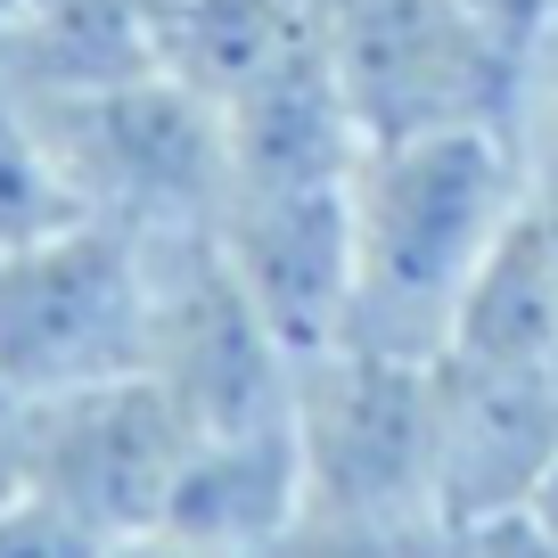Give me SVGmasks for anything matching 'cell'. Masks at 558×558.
Returning a JSON list of instances; mask_svg holds the SVG:
<instances>
[{
  "mask_svg": "<svg viewBox=\"0 0 558 558\" xmlns=\"http://www.w3.org/2000/svg\"><path fill=\"white\" fill-rule=\"evenodd\" d=\"M148 9L165 74H181L214 107L313 50V0H148Z\"/></svg>",
  "mask_w": 558,
  "mask_h": 558,
  "instance_id": "7c38bea8",
  "label": "cell"
},
{
  "mask_svg": "<svg viewBox=\"0 0 558 558\" xmlns=\"http://www.w3.org/2000/svg\"><path fill=\"white\" fill-rule=\"evenodd\" d=\"M214 246L246 279L288 353H329L353 304V181H288V190H230Z\"/></svg>",
  "mask_w": 558,
  "mask_h": 558,
  "instance_id": "ba28073f",
  "label": "cell"
},
{
  "mask_svg": "<svg viewBox=\"0 0 558 558\" xmlns=\"http://www.w3.org/2000/svg\"><path fill=\"white\" fill-rule=\"evenodd\" d=\"M50 140L74 206L132 239H197L222 222L230 197V140L222 107L197 99L181 74L83 90V99H25Z\"/></svg>",
  "mask_w": 558,
  "mask_h": 558,
  "instance_id": "3957f363",
  "label": "cell"
},
{
  "mask_svg": "<svg viewBox=\"0 0 558 558\" xmlns=\"http://www.w3.org/2000/svg\"><path fill=\"white\" fill-rule=\"evenodd\" d=\"M157 9L148 0H50L9 50H0V90L17 99H83V90L157 74Z\"/></svg>",
  "mask_w": 558,
  "mask_h": 558,
  "instance_id": "8fae6325",
  "label": "cell"
},
{
  "mask_svg": "<svg viewBox=\"0 0 558 558\" xmlns=\"http://www.w3.org/2000/svg\"><path fill=\"white\" fill-rule=\"evenodd\" d=\"M157 246V296H148V353L140 369L173 395V411L197 436H230V427H263V418L296 411V353L246 296V279L214 246L197 239H148Z\"/></svg>",
  "mask_w": 558,
  "mask_h": 558,
  "instance_id": "8992f818",
  "label": "cell"
},
{
  "mask_svg": "<svg viewBox=\"0 0 558 558\" xmlns=\"http://www.w3.org/2000/svg\"><path fill=\"white\" fill-rule=\"evenodd\" d=\"M34 493V452H25V402L0 395V509Z\"/></svg>",
  "mask_w": 558,
  "mask_h": 558,
  "instance_id": "ac0fdd59",
  "label": "cell"
},
{
  "mask_svg": "<svg viewBox=\"0 0 558 558\" xmlns=\"http://www.w3.org/2000/svg\"><path fill=\"white\" fill-rule=\"evenodd\" d=\"M74 214H83V206H74L66 173H58L34 107H25L17 90H0V255H17V246L66 230Z\"/></svg>",
  "mask_w": 558,
  "mask_h": 558,
  "instance_id": "5bb4252c",
  "label": "cell"
},
{
  "mask_svg": "<svg viewBox=\"0 0 558 558\" xmlns=\"http://www.w3.org/2000/svg\"><path fill=\"white\" fill-rule=\"evenodd\" d=\"M436 534H395V525H353V518H320L304 509L279 542H263L255 558H427Z\"/></svg>",
  "mask_w": 558,
  "mask_h": 558,
  "instance_id": "9a60e30c",
  "label": "cell"
},
{
  "mask_svg": "<svg viewBox=\"0 0 558 558\" xmlns=\"http://www.w3.org/2000/svg\"><path fill=\"white\" fill-rule=\"evenodd\" d=\"M525 525H534V534H542V550L558 558V460L542 469V485L525 493Z\"/></svg>",
  "mask_w": 558,
  "mask_h": 558,
  "instance_id": "44dd1931",
  "label": "cell"
},
{
  "mask_svg": "<svg viewBox=\"0 0 558 558\" xmlns=\"http://www.w3.org/2000/svg\"><path fill=\"white\" fill-rule=\"evenodd\" d=\"M518 132H418L378 140L353 165V304L337 345H378L436 362L452 345V320L469 279L501 246V230L525 214Z\"/></svg>",
  "mask_w": 558,
  "mask_h": 558,
  "instance_id": "6da1fadb",
  "label": "cell"
},
{
  "mask_svg": "<svg viewBox=\"0 0 558 558\" xmlns=\"http://www.w3.org/2000/svg\"><path fill=\"white\" fill-rule=\"evenodd\" d=\"M190 444H197V427L173 411V395L148 369L74 386V395H50V402H25L34 493L58 501L74 525H90L99 542L140 534V525L165 518Z\"/></svg>",
  "mask_w": 558,
  "mask_h": 558,
  "instance_id": "52a82bcc",
  "label": "cell"
},
{
  "mask_svg": "<svg viewBox=\"0 0 558 558\" xmlns=\"http://www.w3.org/2000/svg\"><path fill=\"white\" fill-rule=\"evenodd\" d=\"M41 9H50V0H0V50H9V41H17L25 25L41 17Z\"/></svg>",
  "mask_w": 558,
  "mask_h": 558,
  "instance_id": "7402d4cb",
  "label": "cell"
},
{
  "mask_svg": "<svg viewBox=\"0 0 558 558\" xmlns=\"http://www.w3.org/2000/svg\"><path fill=\"white\" fill-rule=\"evenodd\" d=\"M444 353H476V362H558V222L525 197V214L501 230L485 271L469 279Z\"/></svg>",
  "mask_w": 558,
  "mask_h": 558,
  "instance_id": "4fadbf2b",
  "label": "cell"
},
{
  "mask_svg": "<svg viewBox=\"0 0 558 558\" xmlns=\"http://www.w3.org/2000/svg\"><path fill=\"white\" fill-rule=\"evenodd\" d=\"M107 542L90 525H74L58 501L41 493H17V501L0 509V558H99Z\"/></svg>",
  "mask_w": 558,
  "mask_h": 558,
  "instance_id": "e0dca14e",
  "label": "cell"
},
{
  "mask_svg": "<svg viewBox=\"0 0 558 558\" xmlns=\"http://www.w3.org/2000/svg\"><path fill=\"white\" fill-rule=\"evenodd\" d=\"M320 58L362 148L418 132H518L534 41L476 0H313Z\"/></svg>",
  "mask_w": 558,
  "mask_h": 558,
  "instance_id": "7a4b0ae2",
  "label": "cell"
},
{
  "mask_svg": "<svg viewBox=\"0 0 558 558\" xmlns=\"http://www.w3.org/2000/svg\"><path fill=\"white\" fill-rule=\"evenodd\" d=\"M304 509L395 534H436V362L378 345H329L296 362Z\"/></svg>",
  "mask_w": 558,
  "mask_h": 558,
  "instance_id": "277c9868",
  "label": "cell"
},
{
  "mask_svg": "<svg viewBox=\"0 0 558 558\" xmlns=\"http://www.w3.org/2000/svg\"><path fill=\"white\" fill-rule=\"evenodd\" d=\"M558 460V378L534 362L436 353V485L444 525L509 518Z\"/></svg>",
  "mask_w": 558,
  "mask_h": 558,
  "instance_id": "9c48e42d",
  "label": "cell"
},
{
  "mask_svg": "<svg viewBox=\"0 0 558 558\" xmlns=\"http://www.w3.org/2000/svg\"><path fill=\"white\" fill-rule=\"evenodd\" d=\"M99 558H214V550H197V542L165 534V525H140V534H116Z\"/></svg>",
  "mask_w": 558,
  "mask_h": 558,
  "instance_id": "d6986e66",
  "label": "cell"
},
{
  "mask_svg": "<svg viewBox=\"0 0 558 558\" xmlns=\"http://www.w3.org/2000/svg\"><path fill=\"white\" fill-rule=\"evenodd\" d=\"M476 9H493L501 25H518V34L534 41V50H542V34L558 25V0H476Z\"/></svg>",
  "mask_w": 558,
  "mask_h": 558,
  "instance_id": "ffe728a7",
  "label": "cell"
},
{
  "mask_svg": "<svg viewBox=\"0 0 558 558\" xmlns=\"http://www.w3.org/2000/svg\"><path fill=\"white\" fill-rule=\"evenodd\" d=\"M518 148H525V181H534L542 206H558V25L534 50V83L518 107Z\"/></svg>",
  "mask_w": 558,
  "mask_h": 558,
  "instance_id": "2e32d148",
  "label": "cell"
},
{
  "mask_svg": "<svg viewBox=\"0 0 558 558\" xmlns=\"http://www.w3.org/2000/svg\"><path fill=\"white\" fill-rule=\"evenodd\" d=\"M157 246L74 214L66 230L0 255V395L50 402L99 378H132L148 353Z\"/></svg>",
  "mask_w": 558,
  "mask_h": 558,
  "instance_id": "5b68a950",
  "label": "cell"
},
{
  "mask_svg": "<svg viewBox=\"0 0 558 558\" xmlns=\"http://www.w3.org/2000/svg\"><path fill=\"white\" fill-rule=\"evenodd\" d=\"M296 518H304V452H296V411H288L263 427L197 436L157 525L214 558H255Z\"/></svg>",
  "mask_w": 558,
  "mask_h": 558,
  "instance_id": "30bf717a",
  "label": "cell"
}]
</instances>
